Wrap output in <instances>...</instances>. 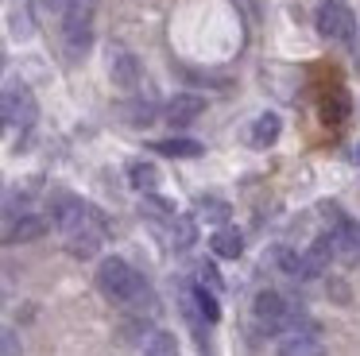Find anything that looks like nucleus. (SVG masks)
<instances>
[{"label": "nucleus", "instance_id": "1", "mask_svg": "<svg viewBox=\"0 0 360 356\" xmlns=\"http://www.w3.org/2000/svg\"><path fill=\"white\" fill-rule=\"evenodd\" d=\"M97 291H101L112 306H140V302L148 298L143 275L128 260H120V255L101 260V267H97Z\"/></svg>", "mask_w": 360, "mask_h": 356}, {"label": "nucleus", "instance_id": "2", "mask_svg": "<svg viewBox=\"0 0 360 356\" xmlns=\"http://www.w3.org/2000/svg\"><path fill=\"white\" fill-rule=\"evenodd\" d=\"M94 20H97L94 0H66V8H63V46H66L70 58H82V54L94 46Z\"/></svg>", "mask_w": 360, "mask_h": 356}, {"label": "nucleus", "instance_id": "3", "mask_svg": "<svg viewBox=\"0 0 360 356\" xmlns=\"http://www.w3.org/2000/svg\"><path fill=\"white\" fill-rule=\"evenodd\" d=\"M0 116H4V128L8 132H27L39 116V105H35V93L27 89L24 82H4V97H0Z\"/></svg>", "mask_w": 360, "mask_h": 356}, {"label": "nucleus", "instance_id": "4", "mask_svg": "<svg viewBox=\"0 0 360 356\" xmlns=\"http://www.w3.org/2000/svg\"><path fill=\"white\" fill-rule=\"evenodd\" d=\"M252 314H256V322L264 325L267 333H295V329H306V325H295L298 314H295V306H290V302L283 298L279 291H259L256 302H252Z\"/></svg>", "mask_w": 360, "mask_h": 356}, {"label": "nucleus", "instance_id": "5", "mask_svg": "<svg viewBox=\"0 0 360 356\" xmlns=\"http://www.w3.org/2000/svg\"><path fill=\"white\" fill-rule=\"evenodd\" d=\"M97 217H101V213H97L89 201L74 198V193H55V198H51V224H55L63 236H70V232L94 224Z\"/></svg>", "mask_w": 360, "mask_h": 356}, {"label": "nucleus", "instance_id": "6", "mask_svg": "<svg viewBox=\"0 0 360 356\" xmlns=\"http://www.w3.org/2000/svg\"><path fill=\"white\" fill-rule=\"evenodd\" d=\"M314 27H318V35L329 39V43H349V39L356 35V15H352L349 4H341V0H326V4L318 8V15H314Z\"/></svg>", "mask_w": 360, "mask_h": 356}, {"label": "nucleus", "instance_id": "7", "mask_svg": "<svg viewBox=\"0 0 360 356\" xmlns=\"http://www.w3.org/2000/svg\"><path fill=\"white\" fill-rule=\"evenodd\" d=\"M109 77H112V85H117V89L132 93L136 85H140V77H143L140 58H136L128 46H112V51H109Z\"/></svg>", "mask_w": 360, "mask_h": 356}, {"label": "nucleus", "instance_id": "8", "mask_svg": "<svg viewBox=\"0 0 360 356\" xmlns=\"http://www.w3.org/2000/svg\"><path fill=\"white\" fill-rule=\"evenodd\" d=\"M63 240H66V252L70 255H78V260H94V255L101 252V244H105V217H97L94 224H86V229L70 232V236H63Z\"/></svg>", "mask_w": 360, "mask_h": 356}, {"label": "nucleus", "instance_id": "9", "mask_svg": "<svg viewBox=\"0 0 360 356\" xmlns=\"http://www.w3.org/2000/svg\"><path fill=\"white\" fill-rule=\"evenodd\" d=\"M202 113H205V97H198V93H174V97L167 101V108H163L167 124H174V128L194 124Z\"/></svg>", "mask_w": 360, "mask_h": 356}, {"label": "nucleus", "instance_id": "10", "mask_svg": "<svg viewBox=\"0 0 360 356\" xmlns=\"http://www.w3.org/2000/svg\"><path fill=\"white\" fill-rule=\"evenodd\" d=\"M329 240H333V255L341 263H356L360 260V229L345 217H337V224L329 229Z\"/></svg>", "mask_w": 360, "mask_h": 356}, {"label": "nucleus", "instance_id": "11", "mask_svg": "<svg viewBox=\"0 0 360 356\" xmlns=\"http://www.w3.org/2000/svg\"><path fill=\"white\" fill-rule=\"evenodd\" d=\"M279 356H326V345L314 329H295V333H283Z\"/></svg>", "mask_w": 360, "mask_h": 356}, {"label": "nucleus", "instance_id": "12", "mask_svg": "<svg viewBox=\"0 0 360 356\" xmlns=\"http://www.w3.org/2000/svg\"><path fill=\"white\" fill-rule=\"evenodd\" d=\"M43 229H47V217H39V213L4 217V240H8V244H16V240H35V236H43Z\"/></svg>", "mask_w": 360, "mask_h": 356}, {"label": "nucleus", "instance_id": "13", "mask_svg": "<svg viewBox=\"0 0 360 356\" xmlns=\"http://www.w3.org/2000/svg\"><path fill=\"white\" fill-rule=\"evenodd\" d=\"M329 260H333V240H329V232H321V236L302 252V279H318L321 271L329 267Z\"/></svg>", "mask_w": 360, "mask_h": 356}, {"label": "nucleus", "instance_id": "14", "mask_svg": "<svg viewBox=\"0 0 360 356\" xmlns=\"http://www.w3.org/2000/svg\"><path fill=\"white\" fill-rule=\"evenodd\" d=\"M279 132H283V120H279V113H259L256 120H252V132H248V139H252V147H271L275 139H279Z\"/></svg>", "mask_w": 360, "mask_h": 356}, {"label": "nucleus", "instance_id": "15", "mask_svg": "<svg viewBox=\"0 0 360 356\" xmlns=\"http://www.w3.org/2000/svg\"><path fill=\"white\" fill-rule=\"evenodd\" d=\"M210 248L221 255V260H240V252H244V236H240L236 229H229V224H221V229L213 232Z\"/></svg>", "mask_w": 360, "mask_h": 356}, {"label": "nucleus", "instance_id": "16", "mask_svg": "<svg viewBox=\"0 0 360 356\" xmlns=\"http://www.w3.org/2000/svg\"><path fill=\"white\" fill-rule=\"evenodd\" d=\"M155 147L159 155H171V159H198V155L205 151L198 139H186V136H174V139H155Z\"/></svg>", "mask_w": 360, "mask_h": 356}, {"label": "nucleus", "instance_id": "17", "mask_svg": "<svg viewBox=\"0 0 360 356\" xmlns=\"http://www.w3.org/2000/svg\"><path fill=\"white\" fill-rule=\"evenodd\" d=\"M194 240H198V221L194 217H171V244H174V252H186Z\"/></svg>", "mask_w": 360, "mask_h": 356}, {"label": "nucleus", "instance_id": "18", "mask_svg": "<svg viewBox=\"0 0 360 356\" xmlns=\"http://www.w3.org/2000/svg\"><path fill=\"white\" fill-rule=\"evenodd\" d=\"M143 356H182V352H179L174 333L155 329V333H148V341H143Z\"/></svg>", "mask_w": 360, "mask_h": 356}, {"label": "nucleus", "instance_id": "19", "mask_svg": "<svg viewBox=\"0 0 360 356\" xmlns=\"http://www.w3.org/2000/svg\"><path fill=\"white\" fill-rule=\"evenodd\" d=\"M198 217L210 221V224H229L233 209H229V201H221V198H202L198 201Z\"/></svg>", "mask_w": 360, "mask_h": 356}, {"label": "nucleus", "instance_id": "20", "mask_svg": "<svg viewBox=\"0 0 360 356\" xmlns=\"http://www.w3.org/2000/svg\"><path fill=\"white\" fill-rule=\"evenodd\" d=\"M128 182H132L136 190L151 193L159 186V170L151 167V163H132V167H128Z\"/></svg>", "mask_w": 360, "mask_h": 356}, {"label": "nucleus", "instance_id": "21", "mask_svg": "<svg viewBox=\"0 0 360 356\" xmlns=\"http://www.w3.org/2000/svg\"><path fill=\"white\" fill-rule=\"evenodd\" d=\"M194 294H198V306H202V314H205V322H217V317H221V306H217V294H213V291H205V286L202 283H198L194 286Z\"/></svg>", "mask_w": 360, "mask_h": 356}, {"label": "nucleus", "instance_id": "22", "mask_svg": "<svg viewBox=\"0 0 360 356\" xmlns=\"http://www.w3.org/2000/svg\"><path fill=\"white\" fill-rule=\"evenodd\" d=\"M275 260H279V267L287 271V275L302 279V252H295V248H279V252H275Z\"/></svg>", "mask_w": 360, "mask_h": 356}, {"label": "nucleus", "instance_id": "23", "mask_svg": "<svg viewBox=\"0 0 360 356\" xmlns=\"http://www.w3.org/2000/svg\"><path fill=\"white\" fill-rule=\"evenodd\" d=\"M198 283H202L205 291H213V294H217L221 286H225V283H221V275H217V267H213V263H202V267H198Z\"/></svg>", "mask_w": 360, "mask_h": 356}, {"label": "nucleus", "instance_id": "24", "mask_svg": "<svg viewBox=\"0 0 360 356\" xmlns=\"http://www.w3.org/2000/svg\"><path fill=\"white\" fill-rule=\"evenodd\" d=\"M151 116H155V108H151L148 101H132V108H128V120L132 124H148Z\"/></svg>", "mask_w": 360, "mask_h": 356}, {"label": "nucleus", "instance_id": "25", "mask_svg": "<svg viewBox=\"0 0 360 356\" xmlns=\"http://www.w3.org/2000/svg\"><path fill=\"white\" fill-rule=\"evenodd\" d=\"M4 356H16V333L4 329Z\"/></svg>", "mask_w": 360, "mask_h": 356}, {"label": "nucleus", "instance_id": "26", "mask_svg": "<svg viewBox=\"0 0 360 356\" xmlns=\"http://www.w3.org/2000/svg\"><path fill=\"white\" fill-rule=\"evenodd\" d=\"M356 163H360V147H356Z\"/></svg>", "mask_w": 360, "mask_h": 356}]
</instances>
